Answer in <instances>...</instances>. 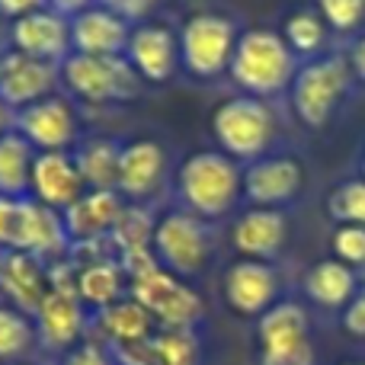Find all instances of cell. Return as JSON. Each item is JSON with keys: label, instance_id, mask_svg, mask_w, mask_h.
<instances>
[{"label": "cell", "instance_id": "52a82bcc", "mask_svg": "<svg viewBox=\"0 0 365 365\" xmlns=\"http://www.w3.org/2000/svg\"><path fill=\"white\" fill-rule=\"evenodd\" d=\"M180 36V71L192 81L212 83L227 74L237 45V23L225 13H192L177 29Z\"/></svg>", "mask_w": 365, "mask_h": 365}, {"label": "cell", "instance_id": "277c9868", "mask_svg": "<svg viewBox=\"0 0 365 365\" xmlns=\"http://www.w3.org/2000/svg\"><path fill=\"white\" fill-rule=\"evenodd\" d=\"M349 74L346 55H321L302 61L292 77L289 87V100H292V113L302 122L308 132H324L334 122V115L340 113L343 100L349 93Z\"/></svg>", "mask_w": 365, "mask_h": 365}, {"label": "cell", "instance_id": "74e56055", "mask_svg": "<svg viewBox=\"0 0 365 365\" xmlns=\"http://www.w3.org/2000/svg\"><path fill=\"white\" fill-rule=\"evenodd\" d=\"M100 4H106V6H113L115 13H122L125 19H138L145 10H151L158 0H100Z\"/></svg>", "mask_w": 365, "mask_h": 365}, {"label": "cell", "instance_id": "f35d334b", "mask_svg": "<svg viewBox=\"0 0 365 365\" xmlns=\"http://www.w3.org/2000/svg\"><path fill=\"white\" fill-rule=\"evenodd\" d=\"M346 64H349V74H353V81L365 83V36L353 42V48H349V55H346Z\"/></svg>", "mask_w": 365, "mask_h": 365}, {"label": "cell", "instance_id": "3957f363", "mask_svg": "<svg viewBox=\"0 0 365 365\" xmlns=\"http://www.w3.org/2000/svg\"><path fill=\"white\" fill-rule=\"evenodd\" d=\"M298 64L302 61L292 55L282 32L253 26V29H244L237 36L227 77L240 93L257 96V100H272V96L285 93L292 87Z\"/></svg>", "mask_w": 365, "mask_h": 365}, {"label": "cell", "instance_id": "e0dca14e", "mask_svg": "<svg viewBox=\"0 0 365 365\" xmlns=\"http://www.w3.org/2000/svg\"><path fill=\"white\" fill-rule=\"evenodd\" d=\"M58 87H61L58 64L38 61L16 48L0 51V106H6L10 113H19L29 103L58 93Z\"/></svg>", "mask_w": 365, "mask_h": 365}, {"label": "cell", "instance_id": "484cf974", "mask_svg": "<svg viewBox=\"0 0 365 365\" xmlns=\"http://www.w3.org/2000/svg\"><path fill=\"white\" fill-rule=\"evenodd\" d=\"M362 285L359 272L343 266L340 259L327 257V259H317L304 269L302 276V292L314 308L321 311H336L340 314L343 308L349 304V298L356 295V289Z\"/></svg>", "mask_w": 365, "mask_h": 365}, {"label": "cell", "instance_id": "30bf717a", "mask_svg": "<svg viewBox=\"0 0 365 365\" xmlns=\"http://www.w3.org/2000/svg\"><path fill=\"white\" fill-rule=\"evenodd\" d=\"M13 132L32 145V151H74L83 138L74 103L64 93H51L13 113Z\"/></svg>", "mask_w": 365, "mask_h": 365}, {"label": "cell", "instance_id": "8fae6325", "mask_svg": "<svg viewBox=\"0 0 365 365\" xmlns=\"http://www.w3.org/2000/svg\"><path fill=\"white\" fill-rule=\"evenodd\" d=\"M304 189V167L292 154H263L244 164L240 195L247 208H276L285 212Z\"/></svg>", "mask_w": 365, "mask_h": 365}, {"label": "cell", "instance_id": "6da1fadb", "mask_svg": "<svg viewBox=\"0 0 365 365\" xmlns=\"http://www.w3.org/2000/svg\"><path fill=\"white\" fill-rule=\"evenodd\" d=\"M240 180L244 167L234 158H227L218 148H202L192 151L177 164L173 170V195L182 212L195 215L202 221H221L237 208Z\"/></svg>", "mask_w": 365, "mask_h": 365}, {"label": "cell", "instance_id": "83f0119b", "mask_svg": "<svg viewBox=\"0 0 365 365\" xmlns=\"http://www.w3.org/2000/svg\"><path fill=\"white\" fill-rule=\"evenodd\" d=\"M36 353H38V336L32 314H26L16 304L0 298V365L36 359Z\"/></svg>", "mask_w": 365, "mask_h": 365}, {"label": "cell", "instance_id": "e575fe53", "mask_svg": "<svg viewBox=\"0 0 365 365\" xmlns=\"http://www.w3.org/2000/svg\"><path fill=\"white\" fill-rule=\"evenodd\" d=\"M51 365H115V359L106 343H100L96 336H87V340L77 343V346L68 349L64 356L51 359Z\"/></svg>", "mask_w": 365, "mask_h": 365}, {"label": "cell", "instance_id": "f546056e", "mask_svg": "<svg viewBox=\"0 0 365 365\" xmlns=\"http://www.w3.org/2000/svg\"><path fill=\"white\" fill-rule=\"evenodd\" d=\"M282 38L285 45L292 48V55L298 61H311V58H321L327 55V38H330V29L327 23L321 19L317 10H295L285 16V26H282Z\"/></svg>", "mask_w": 365, "mask_h": 365}, {"label": "cell", "instance_id": "9c48e42d", "mask_svg": "<svg viewBox=\"0 0 365 365\" xmlns=\"http://www.w3.org/2000/svg\"><path fill=\"white\" fill-rule=\"evenodd\" d=\"M259 365H314L311 314L302 302L282 298L257 321Z\"/></svg>", "mask_w": 365, "mask_h": 365}, {"label": "cell", "instance_id": "b9f144b4", "mask_svg": "<svg viewBox=\"0 0 365 365\" xmlns=\"http://www.w3.org/2000/svg\"><path fill=\"white\" fill-rule=\"evenodd\" d=\"M10 365H51V362H42V359H23V362H10Z\"/></svg>", "mask_w": 365, "mask_h": 365}, {"label": "cell", "instance_id": "7402d4cb", "mask_svg": "<svg viewBox=\"0 0 365 365\" xmlns=\"http://www.w3.org/2000/svg\"><path fill=\"white\" fill-rule=\"evenodd\" d=\"M87 192L81 180V170L74 164L71 151H36L32 158V173H29V195L42 202L45 208L64 212L71 208L81 195Z\"/></svg>", "mask_w": 365, "mask_h": 365}, {"label": "cell", "instance_id": "9a60e30c", "mask_svg": "<svg viewBox=\"0 0 365 365\" xmlns=\"http://www.w3.org/2000/svg\"><path fill=\"white\" fill-rule=\"evenodd\" d=\"M100 247H109V240L71 250V259H74V269H77L74 289L81 304L90 314H96V311L109 308V304L122 302L128 295V276L122 269L115 250H100Z\"/></svg>", "mask_w": 365, "mask_h": 365}, {"label": "cell", "instance_id": "d4e9b609", "mask_svg": "<svg viewBox=\"0 0 365 365\" xmlns=\"http://www.w3.org/2000/svg\"><path fill=\"white\" fill-rule=\"evenodd\" d=\"M158 330L154 317L135 302L132 295H125L122 302L109 304V308L90 314V336H96L100 343H106L109 349H125L135 343L148 340Z\"/></svg>", "mask_w": 365, "mask_h": 365}, {"label": "cell", "instance_id": "cb8c5ba5", "mask_svg": "<svg viewBox=\"0 0 365 365\" xmlns=\"http://www.w3.org/2000/svg\"><path fill=\"white\" fill-rule=\"evenodd\" d=\"M115 365H202V343L195 330L158 327L148 340L113 349Z\"/></svg>", "mask_w": 365, "mask_h": 365}, {"label": "cell", "instance_id": "8d00e7d4", "mask_svg": "<svg viewBox=\"0 0 365 365\" xmlns=\"http://www.w3.org/2000/svg\"><path fill=\"white\" fill-rule=\"evenodd\" d=\"M42 6H48V0H0V16H6L13 23V19L26 16V13L42 10Z\"/></svg>", "mask_w": 365, "mask_h": 365}, {"label": "cell", "instance_id": "d590c367", "mask_svg": "<svg viewBox=\"0 0 365 365\" xmlns=\"http://www.w3.org/2000/svg\"><path fill=\"white\" fill-rule=\"evenodd\" d=\"M340 327L353 340H365V282L356 289V295L349 298V304L340 311Z\"/></svg>", "mask_w": 365, "mask_h": 365}, {"label": "cell", "instance_id": "44dd1931", "mask_svg": "<svg viewBox=\"0 0 365 365\" xmlns=\"http://www.w3.org/2000/svg\"><path fill=\"white\" fill-rule=\"evenodd\" d=\"M10 48L48 64H61L71 55V19L51 6L13 19L10 23Z\"/></svg>", "mask_w": 365, "mask_h": 365}, {"label": "cell", "instance_id": "d6a6232c", "mask_svg": "<svg viewBox=\"0 0 365 365\" xmlns=\"http://www.w3.org/2000/svg\"><path fill=\"white\" fill-rule=\"evenodd\" d=\"M330 253L349 269H365V227L362 225H336L330 231Z\"/></svg>", "mask_w": 365, "mask_h": 365}, {"label": "cell", "instance_id": "d6986e66", "mask_svg": "<svg viewBox=\"0 0 365 365\" xmlns=\"http://www.w3.org/2000/svg\"><path fill=\"white\" fill-rule=\"evenodd\" d=\"M122 208H125V199L115 189H87L74 205L61 212L71 250L74 247L103 244V240L113 237V227L119 221Z\"/></svg>", "mask_w": 365, "mask_h": 365}, {"label": "cell", "instance_id": "5bb4252c", "mask_svg": "<svg viewBox=\"0 0 365 365\" xmlns=\"http://www.w3.org/2000/svg\"><path fill=\"white\" fill-rule=\"evenodd\" d=\"M167 173H170V154L160 138L141 135V138L122 141L119 158V182L115 192L135 205H151V199L160 192Z\"/></svg>", "mask_w": 365, "mask_h": 365}, {"label": "cell", "instance_id": "7a4b0ae2", "mask_svg": "<svg viewBox=\"0 0 365 365\" xmlns=\"http://www.w3.org/2000/svg\"><path fill=\"white\" fill-rule=\"evenodd\" d=\"M119 263L128 276V295L154 317L158 327L195 330L202 324L205 304H202L199 292L173 272H167L164 266H158L151 250L125 253L119 257Z\"/></svg>", "mask_w": 365, "mask_h": 365}, {"label": "cell", "instance_id": "ffe728a7", "mask_svg": "<svg viewBox=\"0 0 365 365\" xmlns=\"http://www.w3.org/2000/svg\"><path fill=\"white\" fill-rule=\"evenodd\" d=\"M231 244L240 259L276 263L289 244V215L276 208H244L231 225Z\"/></svg>", "mask_w": 365, "mask_h": 365}, {"label": "cell", "instance_id": "f1b7e54d", "mask_svg": "<svg viewBox=\"0 0 365 365\" xmlns=\"http://www.w3.org/2000/svg\"><path fill=\"white\" fill-rule=\"evenodd\" d=\"M32 145L19 132H6L0 138V195L4 199H26L32 173Z\"/></svg>", "mask_w": 365, "mask_h": 365}, {"label": "cell", "instance_id": "2e32d148", "mask_svg": "<svg viewBox=\"0 0 365 365\" xmlns=\"http://www.w3.org/2000/svg\"><path fill=\"white\" fill-rule=\"evenodd\" d=\"M32 321H36L38 349L48 359H58L90 336V311L81 304L77 292L68 289H48Z\"/></svg>", "mask_w": 365, "mask_h": 365}, {"label": "cell", "instance_id": "8992f818", "mask_svg": "<svg viewBox=\"0 0 365 365\" xmlns=\"http://www.w3.org/2000/svg\"><path fill=\"white\" fill-rule=\"evenodd\" d=\"M212 138L218 151L234 158L240 167L269 154L272 135H276V115L269 103L257 96H227L212 109Z\"/></svg>", "mask_w": 365, "mask_h": 365}, {"label": "cell", "instance_id": "4316f807", "mask_svg": "<svg viewBox=\"0 0 365 365\" xmlns=\"http://www.w3.org/2000/svg\"><path fill=\"white\" fill-rule=\"evenodd\" d=\"M74 164L87 189H115L119 182L122 141L109 135H87L74 145Z\"/></svg>", "mask_w": 365, "mask_h": 365}, {"label": "cell", "instance_id": "5b68a950", "mask_svg": "<svg viewBox=\"0 0 365 365\" xmlns=\"http://www.w3.org/2000/svg\"><path fill=\"white\" fill-rule=\"evenodd\" d=\"M151 253L158 266L173 272L177 279L189 282V279L202 276L212 266L215 257V227L208 221L195 218V215L182 212V208H167L154 221V240Z\"/></svg>", "mask_w": 365, "mask_h": 365}, {"label": "cell", "instance_id": "836d02e7", "mask_svg": "<svg viewBox=\"0 0 365 365\" xmlns=\"http://www.w3.org/2000/svg\"><path fill=\"white\" fill-rule=\"evenodd\" d=\"M317 13H321L330 32L349 36L365 19V0H317Z\"/></svg>", "mask_w": 365, "mask_h": 365}, {"label": "cell", "instance_id": "ac0fdd59", "mask_svg": "<svg viewBox=\"0 0 365 365\" xmlns=\"http://www.w3.org/2000/svg\"><path fill=\"white\" fill-rule=\"evenodd\" d=\"M128 36H132V19H125L106 4H93L90 10L71 16V51L74 55L125 58Z\"/></svg>", "mask_w": 365, "mask_h": 365}, {"label": "cell", "instance_id": "ba28073f", "mask_svg": "<svg viewBox=\"0 0 365 365\" xmlns=\"http://www.w3.org/2000/svg\"><path fill=\"white\" fill-rule=\"evenodd\" d=\"M61 90H68L74 100L90 106H106V103H128L138 100L145 83L132 71L125 58H90L71 51L58 64Z\"/></svg>", "mask_w": 365, "mask_h": 365}, {"label": "cell", "instance_id": "ab89813d", "mask_svg": "<svg viewBox=\"0 0 365 365\" xmlns=\"http://www.w3.org/2000/svg\"><path fill=\"white\" fill-rule=\"evenodd\" d=\"M93 4H100V0H48V6L51 10H58L61 16H77V13H83V10H90Z\"/></svg>", "mask_w": 365, "mask_h": 365}, {"label": "cell", "instance_id": "ee69618b", "mask_svg": "<svg viewBox=\"0 0 365 365\" xmlns=\"http://www.w3.org/2000/svg\"><path fill=\"white\" fill-rule=\"evenodd\" d=\"M340 365H365L362 359H349V362H340Z\"/></svg>", "mask_w": 365, "mask_h": 365}, {"label": "cell", "instance_id": "1f68e13d", "mask_svg": "<svg viewBox=\"0 0 365 365\" xmlns=\"http://www.w3.org/2000/svg\"><path fill=\"white\" fill-rule=\"evenodd\" d=\"M324 215L330 225H362L365 227V180L349 177L336 182L324 199Z\"/></svg>", "mask_w": 365, "mask_h": 365}, {"label": "cell", "instance_id": "60d3db41", "mask_svg": "<svg viewBox=\"0 0 365 365\" xmlns=\"http://www.w3.org/2000/svg\"><path fill=\"white\" fill-rule=\"evenodd\" d=\"M10 128H13V113L6 106H0V138H4Z\"/></svg>", "mask_w": 365, "mask_h": 365}, {"label": "cell", "instance_id": "7bdbcfd3", "mask_svg": "<svg viewBox=\"0 0 365 365\" xmlns=\"http://www.w3.org/2000/svg\"><path fill=\"white\" fill-rule=\"evenodd\" d=\"M359 177L365 180V154H362V164H359Z\"/></svg>", "mask_w": 365, "mask_h": 365}, {"label": "cell", "instance_id": "4dcf8cb0", "mask_svg": "<svg viewBox=\"0 0 365 365\" xmlns=\"http://www.w3.org/2000/svg\"><path fill=\"white\" fill-rule=\"evenodd\" d=\"M154 221H158V215L151 212V205H135V202H125V208H122L119 221H115V227H113V237H109L115 257L151 250Z\"/></svg>", "mask_w": 365, "mask_h": 365}, {"label": "cell", "instance_id": "603a6c76", "mask_svg": "<svg viewBox=\"0 0 365 365\" xmlns=\"http://www.w3.org/2000/svg\"><path fill=\"white\" fill-rule=\"evenodd\" d=\"M48 295V263L32 253H0V298L16 304L26 314H36Z\"/></svg>", "mask_w": 365, "mask_h": 365}, {"label": "cell", "instance_id": "4fadbf2b", "mask_svg": "<svg viewBox=\"0 0 365 365\" xmlns=\"http://www.w3.org/2000/svg\"><path fill=\"white\" fill-rule=\"evenodd\" d=\"M221 298L237 317L259 321L276 302H282V282H279L276 263H257V259H234L221 276Z\"/></svg>", "mask_w": 365, "mask_h": 365}, {"label": "cell", "instance_id": "7c38bea8", "mask_svg": "<svg viewBox=\"0 0 365 365\" xmlns=\"http://www.w3.org/2000/svg\"><path fill=\"white\" fill-rule=\"evenodd\" d=\"M125 61L141 77V83L164 87L180 74V36L173 26L158 19L132 23V36L125 45Z\"/></svg>", "mask_w": 365, "mask_h": 365}]
</instances>
